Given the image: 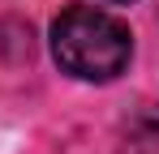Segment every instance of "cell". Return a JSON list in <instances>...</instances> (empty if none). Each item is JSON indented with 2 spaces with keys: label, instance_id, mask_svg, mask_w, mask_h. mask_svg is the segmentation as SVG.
Instances as JSON below:
<instances>
[{
  "label": "cell",
  "instance_id": "6da1fadb",
  "mask_svg": "<svg viewBox=\"0 0 159 154\" xmlns=\"http://www.w3.org/2000/svg\"><path fill=\"white\" fill-rule=\"evenodd\" d=\"M52 56L82 81H112L133 56L129 26L95 4H73L52 22Z\"/></svg>",
  "mask_w": 159,
  "mask_h": 154
},
{
  "label": "cell",
  "instance_id": "7a4b0ae2",
  "mask_svg": "<svg viewBox=\"0 0 159 154\" xmlns=\"http://www.w3.org/2000/svg\"><path fill=\"white\" fill-rule=\"evenodd\" d=\"M125 154H159V103L142 107L125 124Z\"/></svg>",
  "mask_w": 159,
  "mask_h": 154
}]
</instances>
